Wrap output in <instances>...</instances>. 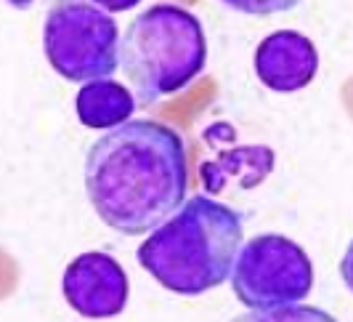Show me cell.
I'll return each instance as SVG.
<instances>
[{
  "instance_id": "6da1fadb",
  "label": "cell",
  "mask_w": 353,
  "mask_h": 322,
  "mask_svg": "<svg viewBox=\"0 0 353 322\" xmlns=\"http://www.w3.org/2000/svg\"><path fill=\"white\" fill-rule=\"evenodd\" d=\"M85 192L93 211L120 234L154 232L181 211L189 192L183 139L154 120L106 131L85 155Z\"/></svg>"
},
{
  "instance_id": "7a4b0ae2",
  "label": "cell",
  "mask_w": 353,
  "mask_h": 322,
  "mask_svg": "<svg viewBox=\"0 0 353 322\" xmlns=\"http://www.w3.org/2000/svg\"><path fill=\"white\" fill-rule=\"evenodd\" d=\"M242 237V216L223 202L196 195L159 224L136 256L170 293L199 296L231 277Z\"/></svg>"
},
{
  "instance_id": "3957f363",
  "label": "cell",
  "mask_w": 353,
  "mask_h": 322,
  "mask_svg": "<svg viewBox=\"0 0 353 322\" xmlns=\"http://www.w3.org/2000/svg\"><path fill=\"white\" fill-rule=\"evenodd\" d=\"M208 61L205 30L181 6L159 3L130 21L120 40V67L143 107L186 88Z\"/></svg>"
},
{
  "instance_id": "277c9868",
  "label": "cell",
  "mask_w": 353,
  "mask_h": 322,
  "mask_svg": "<svg viewBox=\"0 0 353 322\" xmlns=\"http://www.w3.org/2000/svg\"><path fill=\"white\" fill-rule=\"evenodd\" d=\"M43 48L53 72L72 83L112 77L120 67L117 21L90 0H53L43 24Z\"/></svg>"
},
{
  "instance_id": "5b68a950",
  "label": "cell",
  "mask_w": 353,
  "mask_h": 322,
  "mask_svg": "<svg viewBox=\"0 0 353 322\" xmlns=\"http://www.w3.org/2000/svg\"><path fill=\"white\" fill-rule=\"evenodd\" d=\"M231 285L248 309L298 304L311 293L314 267L298 243L282 234H258L236 256Z\"/></svg>"
},
{
  "instance_id": "8992f818",
  "label": "cell",
  "mask_w": 353,
  "mask_h": 322,
  "mask_svg": "<svg viewBox=\"0 0 353 322\" xmlns=\"http://www.w3.org/2000/svg\"><path fill=\"white\" fill-rule=\"evenodd\" d=\"M61 290L67 304L88 317V320H106L117 317L128 304V274L125 269L106 253H83L72 261L64 277Z\"/></svg>"
},
{
  "instance_id": "52a82bcc",
  "label": "cell",
  "mask_w": 353,
  "mask_h": 322,
  "mask_svg": "<svg viewBox=\"0 0 353 322\" xmlns=\"http://www.w3.org/2000/svg\"><path fill=\"white\" fill-rule=\"evenodd\" d=\"M319 70L316 46L295 30H279L263 37L255 51V75L265 88L292 93L305 88Z\"/></svg>"
},
{
  "instance_id": "ba28073f",
  "label": "cell",
  "mask_w": 353,
  "mask_h": 322,
  "mask_svg": "<svg viewBox=\"0 0 353 322\" xmlns=\"http://www.w3.org/2000/svg\"><path fill=\"white\" fill-rule=\"evenodd\" d=\"M74 109L85 128L112 131V128L128 123V117L136 109V99L125 86L109 80V77H101V80H90L88 86L77 91Z\"/></svg>"
},
{
  "instance_id": "9c48e42d",
  "label": "cell",
  "mask_w": 353,
  "mask_h": 322,
  "mask_svg": "<svg viewBox=\"0 0 353 322\" xmlns=\"http://www.w3.org/2000/svg\"><path fill=\"white\" fill-rule=\"evenodd\" d=\"M274 168V152L268 146H236L215 162H205L202 181L210 192H221L229 184L242 189L258 187Z\"/></svg>"
},
{
  "instance_id": "30bf717a",
  "label": "cell",
  "mask_w": 353,
  "mask_h": 322,
  "mask_svg": "<svg viewBox=\"0 0 353 322\" xmlns=\"http://www.w3.org/2000/svg\"><path fill=\"white\" fill-rule=\"evenodd\" d=\"M229 322H337L332 314L308 304H287L271 309H250Z\"/></svg>"
},
{
  "instance_id": "8fae6325",
  "label": "cell",
  "mask_w": 353,
  "mask_h": 322,
  "mask_svg": "<svg viewBox=\"0 0 353 322\" xmlns=\"http://www.w3.org/2000/svg\"><path fill=\"white\" fill-rule=\"evenodd\" d=\"M223 6H229L239 14L250 17H271V14H284L292 11L301 0H221Z\"/></svg>"
},
{
  "instance_id": "7c38bea8",
  "label": "cell",
  "mask_w": 353,
  "mask_h": 322,
  "mask_svg": "<svg viewBox=\"0 0 353 322\" xmlns=\"http://www.w3.org/2000/svg\"><path fill=\"white\" fill-rule=\"evenodd\" d=\"M340 277H343L345 287L353 293V240L348 243V248H345L343 258H340Z\"/></svg>"
},
{
  "instance_id": "4fadbf2b",
  "label": "cell",
  "mask_w": 353,
  "mask_h": 322,
  "mask_svg": "<svg viewBox=\"0 0 353 322\" xmlns=\"http://www.w3.org/2000/svg\"><path fill=\"white\" fill-rule=\"evenodd\" d=\"M90 3H96V6L104 8V11L117 14V11H130V8H136L141 0H90Z\"/></svg>"
},
{
  "instance_id": "5bb4252c",
  "label": "cell",
  "mask_w": 353,
  "mask_h": 322,
  "mask_svg": "<svg viewBox=\"0 0 353 322\" xmlns=\"http://www.w3.org/2000/svg\"><path fill=\"white\" fill-rule=\"evenodd\" d=\"M11 6H17V8H27V6H32V0H8Z\"/></svg>"
}]
</instances>
